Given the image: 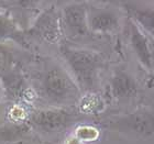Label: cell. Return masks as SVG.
Masks as SVG:
<instances>
[{
    "mask_svg": "<svg viewBox=\"0 0 154 144\" xmlns=\"http://www.w3.org/2000/svg\"><path fill=\"white\" fill-rule=\"evenodd\" d=\"M60 52L80 93H96L99 86L100 72L105 67L103 55L93 50L66 44L61 45Z\"/></svg>",
    "mask_w": 154,
    "mask_h": 144,
    "instance_id": "obj_1",
    "label": "cell"
},
{
    "mask_svg": "<svg viewBox=\"0 0 154 144\" xmlns=\"http://www.w3.org/2000/svg\"><path fill=\"white\" fill-rule=\"evenodd\" d=\"M40 87L43 96L55 105L75 103L80 96L79 88L69 72L58 63H52L44 68Z\"/></svg>",
    "mask_w": 154,
    "mask_h": 144,
    "instance_id": "obj_2",
    "label": "cell"
},
{
    "mask_svg": "<svg viewBox=\"0 0 154 144\" xmlns=\"http://www.w3.org/2000/svg\"><path fill=\"white\" fill-rule=\"evenodd\" d=\"M105 127L130 136L148 139L154 135V110L139 108L129 113L116 115L107 120Z\"/></svg>",
    "mask_w": 154,
    "mask_h": 144,
    "instance_id": "obj_3",
    "label": "cell"
},
{
    "mask_svg": "<svg viewBox=\"0 0 154 144\" xmlns=\"http://www.w3.org/2000/svg\"><path fill=\"white\" fill-rule=\"evenodd\" d=\"M78 120V113L64 108L40 109L33 111L30 121L44 133H56L69 128Z\"/></svg>",
    "mask_w": 154,
    "mask_h": 144,
    "instance_id": "obj_4",
    "label": "cell"
},
{
    "mask_svg": "<svg viewBox=\"0 0 154 144\" xmlns=\"http://www.w3.org/2000/svg\"><path fill=\"white\" fill-rule=\"evenodd\" d=\"M88 7L84 2H71L63 8L61 22L63 34L71 38H78L88 35L90 32L87 21Z\"/></svg>",
    "mask_w": 154,
    "mask_h": 144,
    "instance_id": "obj_5",
    "label": "cell"
},
{
    "mask_svg": "<svg viewBox=\"0 0 154 144\" xmlns=\"http://www.w3.org/2000/svg\"><path fill=\"white\" fill-rule=\"evenodd\" d=\"M28 33L29 35L35 36L46 43H58L63 36L61 13H58L54 8L45 10L41 16L38 17Z\"/></svg>",
    "mask_w": 154,
    "mask_h": 144,
    "instance_id": "obj_6",
    "label": "cell"
},
{
    "mask_svg": "<svg viewBox=\"0 0 154 144\" xmlns=\"http://www.w3.org/2000/svg\"><path fill=\"white\" fill-rule=\"evenodd\" d=\"M110 93L117 101H127L139 93L138 80L131 73L121 67L116 68L109 80Z\"/></svg>",
    "mask_w": 154,
    "mask_h": 144,
    "instance_id": "obj_7",
    "label": "cell"
},
{
    "mask_svg": "<svg viewBox=\"0 0 154 144\" xmlns=\"http://www.w3.org/2000/svg\"><path fill=\"white\" fill-rule=\"evenodd\" d=\"M89 31L98 34H108L119 29L120 19L118 13L110 8L90 7L87 11Z\"/></svg>",
    "mask_w": 154,
    "mask_h": 144,
    "instance_id": "obj_8",
    "label": "cell"
},
{
    "mask_svg": "<svg viewBox=\"0 0 154 144\" xmlns=\"http://www.w3.org/2000/svg\"><path fill=\"white\" fill-rule=\"evenodd\" d=\"M129 40L132 51L140 64L146 71L152 72V54L149 38L131 20L129 22Z\"/></svg>",
    "mask_w": 154,
    "mask_h": 144,
    "instance_id": "obj_9",
    "label": "cell"
},
{
    "mask_svg": "<svg viewBox=\"0 0 154 144\" xmlns=\"http://www.w3.org/2000/svg\"><path fill=\"white\" fill-rule=\"evenodd\" d=\"M131 21L148 36L154 38V7L142 2H123Z\"/></svg>",
    "mask_w": 154,
    "mask_h": 144,
    "instance_id": "obj_10",
    "label": "cell"
},
{
    "mask_svg": "<svg viewBox=\"0 0 154 144\" xmlns=\"http://www.w3.org/2000/svg\"><path fill=\"white\" fill-rule=\"evenodd\" d=\"M13 40L19 44H24V38L17 24L8 16L0 14V41Z\"/></svg>",
    "mask_w": 154,
    "mask_h": 144,
    "instance_id": "obj_11",
    "label": "cell"
},
{
    "mask_svg": "<svg viewBox=\"0 0 154 144\" xmlns=\"http://www.w3.org/2000/svg\"><path fill=\"white\" fill-rule=\"evenodd\" d=\"M149 42H150V47H151V54H152V73L154 74V38L151 36H148Z\"/></svg>",
    "mask_w": 154,
    "mask_h": 144,
    "instance_id": "obj_12",
    "label": "cell"
}]
</instances>
